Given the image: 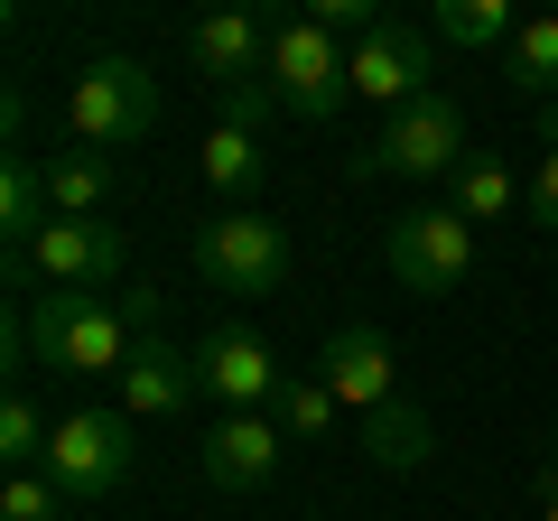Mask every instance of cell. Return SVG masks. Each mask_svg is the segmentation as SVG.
<instances>
[{
    "mask_svg": "<svg viewBox=\"0 0 558 521\" xmlns=\"http://www.w3.org/2000/svg\"><path fill=\"white\" fill-rule=\"evenodd\" d=\"M20 336L28 354L47 363V373H75V381H121V363H131V317H121L112 299H84V289H38V299L20 307Z\"/></svg>",
    "mask_w": 558,
    "mask_h": 521,
    "instance_id": "1",
    "label": "cell"
},
{
    "mask_svg": "<svg viewBox=\"0 0 558 521\" xmlns=\"http://www.w3.org/2000/svg\"><path fill=\"white\" fill-rule=\"evenodd\" d=\"M260 84L279 94V112L299 121H336L344 102H354V47L326 38L317 20H270V65H260Z\"/></svg>",
    "mask_w": 558,
    "mask_h": 521,
    "instance_id": "2",
    "label": "cell"
},
{
    "mask_svg": "<svg viewBox=\"0 0 558 521\" xmlns=\"http://www.w3.org/2000/svg\"><path fill=\"white\" fill-rule=\"evenodd\" d=\"M149 121H159V84H149V65L131 57H94L75 84H65V131H75L84 149H131L149 141Z\"/></svg>",
    "mask_w": 558,
    "mask_h": 521,
    "instance_id": "3",
    "label": "cell"
},
{
    "mask_svg": "<svg viewBox=\"0 0 558 521\" xmlns=\"http://www.w3.org/2000/svg\"><path fill=\"white\" fill-rule=\"evenodd\" d=\"M196 270L223 299H270V289L289 280V223L260 215V205H233V215H215L196 233Z\"/></svg>",
    "mask_w": 558,
    "mask_h": 521,
    "instance_id": "4",
    "label": "cell"
},
{
    "mask_svg": "<svg viewBox=\"0 0 558 521\" xmlns=\"http://www.w3.org/2000/svg\"><path fill=\"white\" fill-rule=\"evenodd\" d=\"M131 457L140 447H131V420H121V410H65L38 475L57 484L65 502H112L121 484H131Z\"/></svg>",
    "mask_w": 558,
    "mask_h": 521,
    "instance_id": "5",
    "label": "cell"
},
{
    "mask_svg": "<svg viewBox=\"0 0 558 521\" xmlns=\"http://www.w3.org/2000/svg\"><path fill=\"white\" fill-rule=\"evenodd\" d=\"M475 159L465 149V112L447 94L410 102V112H391L373 131V149H354V178H457V168Z\"/></svg>",
    "mask_w": 558,
    "mask_h": 521,
    "instance_id": "6",
    "label": "cell"
},
{
    "mask_svg": "<svg viewBox=\"0 0 558 521\" xmlns=\"http://www.w3.org/2000/svg\"><path fill=\"white\" fill-rule=\"evenodd\" d=\"M381 260H391V280L418 289V299H447V289L475 270V223L457 215V205H418V215H400L391 233H381Z\"/></svg>",
    "mask_w": 558,
    "mask_h": 521,
    "instance_id": "7",
    "label": "cell"
},
{
    "mask_svg": "<svg viewBox=\"0 0 558 521\" xmlns=\"http://www.w3.org/2000/svg\"><path fill=\"white\" fill-rule=\"evenodd\" d=\"M317 381L336 391L344 410H363V420H373V410L400 401V354H391V336H381V326H336V336L317 344Z\"/></svg>",
    "mask_w": 558,
    "mask_h": 521,
    "instance_id": "8",
    "label": "cell"
},
{
    "mask_svg": "<svg viewBox=\"0 0 558 521\" xmlns=\"http://www.w3.org/2000/svg\"><path fill=\"white\" fill-rule=\"evenodd\" d=\"M28 270H38L47 289H84V299H94V289H121V223H47L38 252H28L10 280H28Z\"/></svg>",
    "mask_w": 558,
    "mask_h": 521,
    "instance_id": "9",
    "label": "cell"
},
{
    "mask_svg": "<svg viewBox=\"0 0 558 521\" xmlns=\"http://www.w3.org/2000/svg\"><path fill=\"white\" fill-rule=\"evenodd\" d=\"M279 438H289V428H279L270 410H223V420L205 428L196 465H205L215 494H260V484L279 475Z\"/></svg>",
    "mask_w": 558,
    "mask_h": 521,
    "instance_id": "10",
    "label": "cell"
},
{
    "mask_svg": "<svg viewBox=\"0 0 558 521\" xmlns=\"http://www.w3.org/2000/svg\"><path fill=\"white\" fill-rule=\"evenodd\" d=\"M196 373H205V391H215L223 410H270L279 381H289V373H279V354L252 336V326H215V336L196 344Z\"/></svg>",
    "mask_w": 558,
    "mask_h": 521,
    "instance_id": "11",
    "label": "cell"
},
{
    "mask_svg": "<svg viewBox=\"0 0 558 521\" xmlns=\"http://www.w3.org/2000/svg\"><path fill=\"white\" fill-rule=\"evenodd\" d=\"M112 391H121V420H178V410L205 391V373H196V354H178L168 336H140Z\"/></svg>",
    "mask_w": 558,
    "mask_h": 521,
    "instance_id": "12",
    "label": "cell"
},
{
    "mask_svg": "<svg viewBox=\"0 0 558 521\" xmlns=\"http://www.w3.org/2000/svg\"><path fill=\"white\" fill-rule=\"evenodd\" d=\"M354 102H391V112L428 102V38L400 28V20H381L373 38L354 47Z\"/></svg>",
    "mask_w": 558,
    "mask_h": 521,
    "instance_id": "13",
    "label": "cell"
},
{
    "mask_svg": "<svg viewBox=\"0 0 558 521\" xmlns=\"http://www.w3.org/2000/svg\"><path fill=\"white\" fill-rule=\"evenodd\" d=\"M186 57H196L205 84H252L260 65H270V20H252V10H215V20L186 28Z\"/></svg>",
    "mask_w": 558,
    "mask_h": 521,
    "instance_id": "14",
    "label": "cell"
},
{
    "mask_svg": "<svg viewBox=\"0 0 558 521\" xmlns=\"http://www.w3.org/2000/svg\"><path fill=\"white\" fill-rule=\"evenodd\" d=\"M47 168V205H57V223H102V205H112V159L102 149H57Z\"/></svg>",
    "mask_w": 558,
    "mask_h": 521,
    "instance_id": "15",
    "label": "cell"
},
{
    "mask_svg": "<svg viewBox=\"0 0 558 521\" xmlns=\"http://www.w3.org/2000/svg\"><path fill=\"white\" fill-rule=\"evenodd\" d=\"M47 223H57V205H47V168L38 159H0V233H10V270L38 252Z\"/></svg>",
    "mask_w": 558,
    "mask_h": 521,
    "instance_id": "16",
    "label": "cell"
},
{
    "mask_svg": "<svg viewBox=\"0 0 558 521\" xmlns=\"http://www.w3.org/2000/svg\"><path fill=\"white\" fill-rule=\"evenodd\" d=\"M447 205H457L465 223H502V215H521L531 205V186L512 178V159H494V149H475V159L447 178Z\"/></svg>",
    "mask_w": 558,
    "mask_h": 521,
    "instance_id": "17",
    "label": "cell"
},
{
    "mask_svg": "<svg viewBox=\"0 0 558 521\" xmlns=\"http://www.w3.org/2000/svg\"><path fill=\"white\" fill-rule=\"evenodd\" d=\"M363 447H373L381 475H418V465L438 457V428H428V410H418V401H391V410L363 420Z\"/></svg>",
    "mask_w": 558,
    "mask_h": 521,
    "instance_id": "18",
    "label": "cell"
},
{
    "mask_svg": "<svg viewBox=\"0 0 558 521\" xmlns=\"http://www.w3.org/2000/svg\"><path fill=\"white\" fill-rule=\"evenodd\" d=\"M270 178V149L252 141V131H205V196H233V205H252V186Z\"/></svg>",
    "mask_w": 558,
    "mask_h": 521,
    "instance_id": "19",
    "label": "cell"
},
{
    "mask_svg": "<svg viewBox=\"0 0 558 521\" xmlns=\"http://www.w3.org/2000/svg\"><path fill=\"white\" fill-rule=\"evenodd\" d=\"M502 75H512L521 94L558 102V10H539V20H521V38L502 47Z\"/></svg>",
    "mask_w": 558,
    "mask_h": 521,
    "instance_id": "20",
    "label": "cell"
},
{
    "mask_svg": "<svg viewBox=\"0 0 558 521\" xmlns=\"http://www.w3.org/2000/svg\"><path fill=\"white\" fill-rule=\"evenodd\" d=\"M428 28H438L447 47H512V38H521L512 0H438V10H428Z\"/></svg>",
    "mask_w": 558,
    "mask_h": 521,
    "instance_id": "21",
    "label": "cell"
},
{
    "mask_svg": "<svg viewBox=\"0 0 558 521\" xmlns=\"http://www.w3.org/2000/svg\"><path fill=\"white\" fill-rule=\"evenodd\" d=\"M47 438H57V428L38 420L28 381H10V401H0V465H10V475H38V465H47Z\"/></svg>",
    "mask_w": 558,
    "mask_h": 521,
    "instance_id": "22",
    "label": "cell"
},
{
    "mask_svg": "<svg viewBox=\"0 0 558 521\" xmlns=\"http://www.w3.org/2000/svg\"><path fill=\"white\" fill-rule=\"evenodd\" d=\"M336 410H344V401H336V391H326L317 373H289V381H279V401H270V420L289 428V438H299V447H317L326 428H336Z\"/></svg>",
    "mask_w": 558,
    "mask_h": 521,
    "instance_id": "23",
    "label": "cell"
},
{
    "mask_svg": "<svg viewBox=\"0 0 558 521\" xmlns=\"http://www.w3.org/2000/svg\"><path fill=\"white\" fill-rule=\"evenodd\" d=\"M0 521H65V494L47 475H10L0 484Z\"/></svg>",
    "mask_w": 558,
    "mask_h": 521,
    "instance_id": "24",
    "label": "cell"
},
{
    "mask_svg": "<svg viewBox=\"0 0 558 521\" xmlns=\"http://www.w3.org/2000/svg\"><path fill=\"white\" fill-rule=\"evenodd\" d=\"M307 20H317L326 38H354V47H363L381 20H391V10H381V0H307Z\"/></svg>",
    "mask_w": 558,
    "mask_h": 521,
    "instance_id": "25",
    "label": "cell"
},
{
    "mask_svg": "<svg viewBox=\"0 0 558 521\" xmlns=\"http://www.w3.org/2000/svg\"><path fill=\"white\" fill-rule=\"evenodd\" d=\"M270 112H279V94H270V84H223V131H252V141H260V131H270Z\"/></svg>",
    "mask_w": 558,
    "mask_h": 521,
    "instance_id": "26",
    "label": "cell"
},
{
    "mask_svg": "<svg viewBox=\"0 0 558 521\" xmlns=\"http://www.w3.org/2000/svg\"><path fill=\"white\" fill-rule=\"evenodd\" d=\"M521 215L539 223V233H558V149H539V168H531V205Z\"/></svg>",
    "mask_w": 558,
    "mask_h": 521,
    "instance_id": "27",
    "label": "cell"
},
{
    "mask_svg": "<svg viewBox=\"0 0 558 521\" xmlns=\"http://www.w3.org/2000/svg\"><path fill=\"white\" fill-rule=\"evenodd\" d=\"M112 307L131 317V336H159V289H140V280H131V289H121Z\"/></svg>",
    "mask_w": 558,
    "mask_h": 521,
    "instance_id": "28",
    "label": "cell"
},
{
    "mask_svg": "<svg viewBox=\"0 0 558 521\" xmlns=\"http://www.w3.org/2000/svg\"><path fill=\"white\" fill-rule=\"evenodd\" d=\"M539 521H558V475L539 465Z\"/></svg>",
    "mask_w": 558,
    "mask_h": 521,
    "instance_id": "29",
    "label": "cell"
},
{
    "mask_svg": "<svg viewBox=\"0 0 558 521\" xmlns=\"http://www.w3.org/2000/svg\"><path fill=\"white\" fill-rule=\"evenodd\" d=\"M549 475H558V420H549Z\"/></svg>",
    "mask_w": 558,
    "mask_h": 521,
    "instance_id": "30",
    "label": "cell"
}]
</instances>
